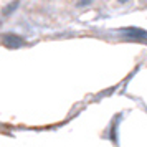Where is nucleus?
Returning <instances> with one entry per match:
<instances>
[{
  "mask_svg": "<svg viewBox=\"0 0 147 147\" xmlns=\"http://www.w3.org/2000/svg\"><path fill=\"white\" fill-rule=\"evenodd\" d=\"M3 45L8 48H20L25 45V41H23V38H20V36H17V35L13 33H8V35H3Z\"/></svg>",
  "mask_w": 147,
  "mask_h": 147,
  "instance_id": "nucleus-1",
  "label": "nucleus"
},
{
  "mask_svg": "<svg viewBox=\"0 0 147 147\" xmlns=\"http://www.w3.org/2000/svg\"><path fill=\"white\" fill-rule=\"evenodd\" d=\"M18 3H20L18 0H13V2H10V3H8L7 7H5L3 10H2V17L5 18V17H8V15H12V13L15 12V10H17V7H18Z\"/></svg>",
  "mask_w": 147,
  "mask_h": 147,
  "instance_id": "nucleus-3",
  "label": "nucleus"
},
{
  "mask_svg": "<svg viewBox=\"0 0 147 147\" xmlns=\"http://www.w3.org/2000/svg\"><path fill=\"white\" fill-rule=\"evenodd\" d=\"M124 35L129 40H140V41L146 40V32L142 28H127L124 32Z\"/></svg>",
  "mask_w": 147,
  "mask_h": 147,
  "instance_id": "nucleus-2",
  "label": "nucleus"
}]
</instances>
